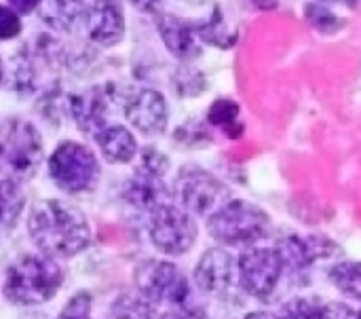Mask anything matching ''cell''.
Returning <instances> with one entry per match:
<instances>
[{"instance_id":"1","label":"cell","mask_w":361,"mask_h":319,"mask_svg":"<svg viewBox=\"0 0 361 319\" xmlns=\"http://www.w3.org/2000/svg\"><path fill=\"white\" fill-rule=\"evenodd\" d=\"M32 243L53 258H74L91 243V227L82 210L63 199H40L27 214Z\"/></svg>"},{"instance_id":"2","label":"cell","mask_w":361,"mask_h":319,"mask_svg":"<svg viewBox=\"0 0 361 319\" xmlns=\"http://www.w3.org/2000/svg\"><path fill=\"white\" fill-rule=\"evenodd\" d=\"M63 269L49 254H23L6 267L2 296L15 307H40L53 301L63 284Z\"/></svg>"},{"instance_id":"3","label":"cell","mask_w":361,"mask_h":319,"mask_svg":"<svg viewBox=\"0 0 361 319\" xmlns=\"http://www.w3.org/2000/svg\"><path fill=\"white\" fill-rule=\"evenodd\" d=\"M207 220L209 237L224 248H252L271 235V216L252 201L231 199Z\"/></svg>"},{"instance_id":"4","label":"cell","mask_w":361,"mask_h":319,"mask_svg":"<svg viewBox=\"0 0 361 319\" xmlns=\"http://www.w3.org/2000/svg\"><path fill=\"white\" fill-rule=\"evenodd\" d=\"M42 159V136L30 121L11 116L0 123V178L27 182L36 178Z\"/></svg>"},{"instance_id":"5","label":"cell","mask_w":361,"mask_h":319,"mask_svg":"<svg viewBox=\"0 0 361 319\" xmlns=\"http://www.w3.org/2000/svg\"><path fill=\"white\" fill-rule=\"evenodd\" d=\"M49 178L66 195H82L97 186L102 169L91 148L68 140L51 152Z\"/></svg>"},{"instance_id":"6","label":"cell","mask_w":361,"mask_h":319,"mask_svg":"<svg viewBox=\"0 0 361 319\" xmlns=\"http://www.w3.org/2000/svg\"><path fill=\"white\" fill-rule=\"evenodd\" d=\"M133 286L137 294L152 305L184 307L190 303V282L171 260H142L133 271Z\"/></svg>"},{"instance_id":"7","label":"cell","mask_w":361,"mask_h":319,"mask_svg":"<svg viewBox=\"0 0 361 319\" xmlns=\"http://www.w3.org/2000/svg\"><path fill=\"white\" fill-rule=\"evenodd\" d=\"M173 199L192 216L209 218L233 199L231 188L214 174L199 165H186L173 180Z\"/></svg>"},{"instance_id":"8","label":"cell","mask_w":361,"mask_h":319,"mask_svg":"<svg viewBox=\"0 0 361 319\" xmlns=\"http://www.w3.org/2000/svg\"><path fill=\"white\" fill-rule=\"evenodd\" d=\"M148 237L152 246L165 256H184L192 250L199 237L195 216L182 205L167 203L150 214Z\"/></svg>"},{"instance_id":"9","label":"cell","mask_w":361,"mask_h":319,"mask_svg":"<svg viewBox=\"0 0 361 319\" xmlns=\"http://www.w3.org/2000/svg\"><path fill=\"white\" fill-rule=\"evenodd\" d=\"M239 286L241 290L258 301H269L286 271V265L277 252V248L252 246L241 252L237 258Z\"/></svg>"},{"instance_id":"10","label":"cell","mask_w":361,"mask_h":319,"mask_svg":"<svg viewBox=\"0 0 361 319\" xmlns=\"http://www.w3.org/2000/svg\"><path fill=\"white\" fill-rule=\"evenodd\" d=\"M129 91L131 89H123L116 83H106L80 95H72V119L78 129L95 138L106 125H110V114L125 108Z\"/></svg>"},{"instance_id":"11","label":"cell","mask_w":361,"mask_h":319,"mask_svg":"<svg viewBox=\"0 0 361 319\" xmlns=\"http://www.w3.org/2000/svg\"><path fill=\"white\" fill-rule=\"evenodd\" d=\"M237 277H239L237 258L224 246L207 248L197 260L195 271H192L195 286L203 294H209L216 299H226L233 292Z\"/></svg>"},{"instance_id":"12","label":"cell","mask_w":361,"mask_h":319,"mask_svg":"<svg viewBox=\"0 0 361 319\" xmlns=\"http://www.w3.org/2000/svg\"><path fill=\"white\" fill-rule=\"evenodd\" d=\"M275 248L286 265V271H296V273L307 271L309 267H313L319 260L336 258L343 254L341 246L324 235L290 233L286 237H279Z\"/></svg>"},{"instance_id":"13","label":"cell","mask_w":361,"mask_h":319,"mask_svg":"<svg viewBox=\"0 0 361 319\" xmlns=\"http://www.w3.org/2000/svg\"><path fill=\"white\" fill-rule=\"evenodd\" d=\"M127 121L144 136H161L169 123V106L157 89H131L123 108Z\"/></svg>"},{"instance_id":"14","label":"cell","mask_w":361,"mask_h":319,"mask_svg":"<svg viewBox=\"0 0 361 319\" xmlns=\"http://www.w3.org/2000/svg\"><path fill=\"white\" fill-rule=\"evenodd\" d=\"M154 17H157L154 23L161 34V40L176 59H180L182 64H190L201 55L203 42L199 40L197 28L192 21H186L184 17H178L165 11L154 13Z\"/></svg>"},{"instance_id":"15","label":"cell","mask_w":361,"mask_h":319,"mask_svg":"<svg viewBox=\"0 0 361 319\" xmlns=\"http://www.w3.org/2000/svg\"><path fill=\"white\" fill-rule=\"evenodd\" d=\"M123 199L131 207H135L140 212H146V214H152L159 207L171 203L173 191L167 186L165 178L135 169L133 176L123 186Z\"/></svg>"},{"instance_id":"16","label":"cell","mask_w":361,"mask_h":319,"mask_svg":"<svg viewBox=\"0 0 361 319\" xmlns=\"http://www.w3.org/2000/svg\"><path fill=\"white\" fill-rule=\"evenodd\" d=\"M89 38L99 47H114L125 36V15L116 0H95L87 13Z\"/></svg>"},{"instance_id":"17","label":"cell","mask_w":361,"mask_h":319,"mask_svg":"<svg viewBox=\"0 0 361 319\" xmlns=\"http://www.w3.org/2000/svg\"><path fill=\"white\" fill-rule=\"evenodd\" d=\"M87 4L82 0H44L42 4V21L61 34H76L82 25H87Z\"/></svg>"},{"instance_id":"18","label":"cell","mask_w":361,"mask_h":319,"mask_svg":"<svg viewBox=\"0 0 361 319\" xmlns=\"http://www.w3.org/2000/svg\"><path fill=\"white\" fill-rule=\"evenodd\" d=\"M95 142L102 150V157L112 165L131 163L140 152L133 133L123 125H106L95 136Z\"/></svg>"},{"instance_id":"19","label":"cell","mask_w":361,"mask_h":319,"mask_svg":"<svg viewBox=\"0 0 361 319\" xmlns=\"http://www.w3.org/2000/svg\"><path fill=\"white\" fill-rule=\"evenodd\" d=\"M197 28V36L203 44H209V47H216L220 51H228L237 44L239 40V32L235 25L228 23L226 15L222 13L220 6H214V13L209 19L201 21V23H195Z\"/></svg>"},{"instance_id":"20","label":"cell","mask_w":361,"mask_h":319,"mask_svg":"<svg viewBox=\"0 0 361 319\" xmlns=\"http://www.w3.org/2000/svg\"><path fill=\"white\" fill-rule=\"evenodd\" d=\"M205 121L209 123V127L222 131L228 140H239L245 133V125L241 121V108L231 97H218L209 106Z\"/></svg>"},{"instance_id":"21","label":"cell","mask_w":361,"mask_h":319,"mask_svg":"<svg viewBox=\"0 0 361 319\" xmlns=\"http://www.w3.org/2000/svg\"><path fill=\"white\" fill-rule=\"evenodd\" d=\"M25 210V193L17 180H0V227L11 231Z\"/></svg>"},{"instance_id":"22","label":"cell","mask_w":361,"mask_h":319,"mask_svg":"<svg viewBox=\"0 0 361 319\" xmlns=\"http://www.w3.org/2000/svg\"><path fill=\"white\" fill-rule=\"evenodd\" d=\"M330 284L351 301L361 303V263L360 260H341L328 269Z\"/></svg>"},{"instance_id":"23","label":"cell","mask_w":361,"mask_h":319,"mask_svg":"<svg viewBox=\"0 0 361 319\" xmlns=\"http://www.w3.org/2000/svg\"><path fill=\"white\" fill-rule=\"evenodd\" d=\"M110 319H159L154 305L148 303L144 296H131V294H123L118 296L108 311Z\"/></svg>"},{"instance_id":"24","label":"cell","mask_w":361,"mask_h":319,"mask_svg":"<svg viewBox=\"0 0 361 319\" xmlns=\"http://www.w3.org/2000/svg\"><path fill=\"white\" fill-rule=\"evenodd\" d=\"M305 19L319 34H336L345 28V19H341L326 2L319 0L305 4Z\"/></svg>"},{"instance_id":"25","label":"cell","mask_w":361,"mask_h":319,"mask_svg":"<svg viewBox=\"0 0 361 319\" xmlns=\"http://www.w3.org/2000/svg\"><path fill=\"white\" fill-rule=\"evenodd\" d=\"M173 89L180 97H197L207 89V78L190 64H182L173 74Z\"/></svg>"},{"instance_id":"26","label":"cell","mask_w":361,"mask_h":319,"mask_svg":"<svg viewBox=\"0 0 361 319\" xmlns=\"http://www.w3.org/2000/svg\"><path fill=\"white\" fill-rule=\"evenodd\" d=\"M173 140L180 142L182 146H188V148H201V146H209L214 142V133H212L207 121L190 119L176 129Z\"/></svg>"},{"instance_id":"27","label":"cell","mask_w":361,"mask_h":319,"mask_svg":"<svg viewBox=\"0 0 361 319\" xmlns=\"http://www.w3.org/2000/svg\"><path fill=\"white\" fill-rule=\"evenodd\" d=\"M324 303L317 299H307V296H296L288 303H283L277 311L283 319H319Z\"/></svg>"},{"instance_id":"28","label":"cell","mask_w":361,"mask_h":319,"mask_svg":"<svg viewBox=\"0 0 361 319\" xmlns=\"http://www.w3.org/2000/svg\"><path fill=\"white\" fill-rule=\"evenodd\" d=\"M137 165L135 169L140 171H148V174H154V176H161L165 178L167 176V169H169V157L165 152H161L159 148L154 146H144L140 152H137Z\"/></svg>"},{"instance_id":"29","label":"cell","mask_w":361,"mask_h":319,"mask_svg":"<svg viewBox=\"0 0 361 319\" xmlns=\"http://www.w3.org/2000/svg\"><path fill=\"white\" fill-rule=\"evenodd\" d=\"M91 309H93L91 294L87 290H78L68 299V303L61 307L55 319H91Z\"/></svg>"},{"instance_id":"30","label":"cell","mask_w":361,"mask_h":319,"mask_svg":"<svg viewBox=\"0 0 361 319\" xmlns=\"http://www.w3.org/2000/svg\"><path fill=\"white\" fill-rule=\"evenodd\" d=\"M21 32V19L19 13L11 6L0 4V40H11Z\"/></svg>"},{"instance_id":"31","label":"cell","mask_w":361,"mask_h":319,"mask_svg":"<svg viewBox=\"0 0 361 319\" xmlns=\"http://www.w3.org/2000/svg\"><path fill=\"white\" fill-rule=\"evenodd\" d=\"M319 319H357V311L345 303H324Z\"/></svg>"},{"instance_id":"32","label":"cell","mask_w":361,"mask_h":319,"mask_svg":"<svg viewBox=\"0 0 361 319\" xmlns=\"http://www.w3.org/2000/svg\"><path fill=\"white\" fill-rule=\"evenodd\" d=\"M42 2H44V0H8L11 8H13V11H17V13H21V15L32 13V11H34V8H38Z\"/></svg>"},{"instance_id":"33","label":"cell","mask_w":361,"mask_h":319,"mask_svg":"<svg viewBox=\"0 0 361 319\" xmlns=\"http://www.w3.org/2000/svg\"><path fill=\"white\" fill-rule=\"evenodd\" d=\"M159 319H201L192 309H188L186 305L184 307H173L171 311H167L165 315H161Z\"/></svg>"},{"instance_id":"34","label":"cell","mask_w":361,"mask_h":319,"mask_svg":"<svg viewBox=\"0 0 361 319\" xmlns=\"http://www.w3.org/2000/svg\"><path fill=\"white\" fill-rule=\"evenodd\" d=\"M140 11H146V13H159L161 11V4L163 0H131Z\"/></svg>"},{"instance_id":"35","label":"cell","mask_w":361,"mask_h":319,"mask_svg":"<svg viewBox=\"0 0 361 319\" xmlns=\"http://www.w3.org/2000/svg\"><path fill=\"white\" fill-rule=\"evenodd\" d=\"M256 11H275L279 6V0H245Z\"/></svg>"},{"instance_id":"36","label":"cell","mask_w":361,"mask_h":319,"mask_svg":"<svg viewBox=\"0 0 361 319\" xmlns=\"http://www.w3.org/2000/svg\"><path fill=\"white\" fill-rule=\"evenodd\" d=\"M243 319H283L279 315V311H267V309H258V311H250Z\"/></svg>"},{"instance_id":"37","label":"cell","mask_w":361,"mask_h":319,"mask_svg":"<svg viewBox=\"0 0 361 319\" xmlns=\"http://www.w3.org/2000/svg\"><path fill=\"white\" fill-rule=\"evenodd\" d=\"M319 2H334V4H345V6H355L357 4V0H319Z\"/></svg>"},{"instance_id":"38","label":"cell","mask_w":361,"mask_h":319,"mask_svg":"<svg viewBox=\"0 0 361 319\" xmlns=\"http://www.w3.org/2000/svg\"><path fill=\"white\" fill-rule=\"evenodd\" d=\"M2 76H4V70H2V61H0V83H2Z\"/></svg>"},{"instance_id":"39","label":"cell","mask_w":361,"mask_h":319,"mask_svg":"<svg viewBox=\"0 0 361 319\" xmlns=\"http://www.w3.org/2000/svg\"><path fill=\"white\" fill-rule=\"evenodd\" d=\"M357 319H361V311H357Z\"/></svg>"},{"instance_id":"40","label":"cell","mask_w":361,"mask_h":319,"mask_svg":"<svg viewBox=\"0 0 361 319\" xmlns=\"http://www.w3.org/2000/svg\"><path fill=\"white\" fill-rule=\"evenodd\" d=\"M0 229H2V227H0Z\"/></svg>"}]
</instances>
